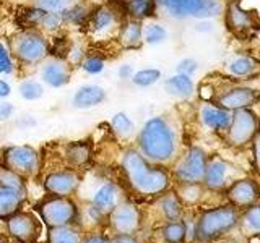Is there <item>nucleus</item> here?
Masks as SVG:
<instances>
[{
	"mask_svg": "<svg viewBox=\"0 0 260 243\" xmlns=\"http://www.w3.org/2000/svg\"><path fill=\"white\" fill-rule=\"evenodd\" d=\"M13 71V62L10 51L5 47V44L0 43V73H12Z\"/></svg>",
	"mask_w": 260,
	"mask_h": 243,
	"instance_id": "58836bf2",
	"label": "nucleus"
},
{
	"mask_svg": "<svg viewBox=\"0 0 260 243\" xmlns=\"http://www.w3.org/2000/svg\"><path fill=\"white\" fill-rule=\"evenodd\" d=\"M2 167L12 170L16 175L23 177L24 180L38 175L41 169V156L39 152L28 144L21 146H7L0 156Z\"/></svg>",
	"mask_w": 260,
	"mask_h": 243,
	"instance_id": "423d86ee",
	"label": "nucleus"
},
{
	"mask_svg": "<svg viewBox=\"0 0 260 243\" xmlns=\"http://www.w3.org/2000/svg\"><path fill=\"white\" fill-rule=\"evenodd\" d=\"M120 169L128 186L142 196H158L168 191L171 177L165 169L153 164L138 149H125L120 159Z\"/></svg>",
	"mask_w": 260,
	"mask_h": 243,
	"instance_id": "f257e3e1",
	"label": "nucleus"
},
{
	"mask_svg": "<svg viewBox=\"0 0 260 243\" xmlns=\"http://www.w3.org/2000/svg\"><path fill=\"white\" fill-rule=\"evenodd\" d=\"M111 128H112V132L116 133L117 136H120V138H128L135 130L132 120H130L124 112H119V113H116V115L112 117Z\"/></svg>",
	"mask_w": 260,
	"mask_h": 243,
	"instance_id": "2f4dec72",
	"label": "nucleus"
},
{
	"mask_svg": "<svg viewBox=\"0 0 260 243\" xmlns=\"http://www.w3.org/2000/svg\"><path fill=\"white\" fill-rule=\"evenodd\" d=\"M161 235L166 243H184L187 237V225L182 219H179V221H169L162 227Z\"/></svg>",
	"mask_w": 260,
	"mask_h": 243,
	"instance_id": "c85d7f7f",
	"label": "nucleus"
},
{
	"mask_svg": "<svg viewBox=\"0 0 260 243\" xmlns=\"http://www.w3.org/2000/svg\"><path fill=\"white\" fill-rule=\"evenodd\" d=\"M109 238L103 237V235H89L83 240V243H108Z\"/></svg>",
	"mask_w": 260,
	"mask_h": 243,
	"instance_id": "de8ad7c7",
	"label": "nucleus"
},
{
	"mask_svg": "<svg viewBox=\"0 0 260 243\" xmlns=\"http://www.w3.org/2000/svg\"><path fill=\"white\" fill-rule=\"evenodd\" d=\"M166 37H168V32L161 24L153 23L143 29V39L146 44H161Z\"/></svg>",
	"mask_w": 260,
	"mask_h": 243,
	"instance_id": "f704fd0d",
	"label": "nucleus"
},
{
	"mask_svg": "<svg viewBox=\"0 0 260 243\" xmlns=\"http://www.w3.org/2000/svg\"><path fill=\"white\" fill-rule=\"evenodd\" d=\"M41 76H43L44 83H47L51 88H63L69 85L72 76V68L67 63V60L54 59L47 62L43 70H41Z\"/></svg>",
	"mask_w": 260,
	"mask_h": 243,
	"instance_id": "6ab92c4d",
	"label": "nucleus"
},
{
	"mask_svg": "<svg viewBox=\"0 0 260 243\" xmlns=\"http://www.w3.org/2000/svg\"><path fill=\"white\" fill-rule=\"evenodd\" d=\"M156 0H125V12L130 18L143 21L156 12Z\"/></svg>",
	"mask_w": 260,
	"mask_h": 243,
	"instance_id": "a878e982",
	"label": "nucleus"
},
{
	"mask_svg": "<svg viewBox=\"0 0 260 243\" xmlns=\"http://www.w3.org/2000/svg\"><path fill=\"white\" fill-rule=\"evenodd\" d=\"M122 202V190L117 183H104L93 198V209L100 216H109L111 211Z\"/></svg>",
	"mask_w": 260,
	"mask_h": 243,
	"instance_id": "a211bd4d",
	"label": "nucleus"
},
{
	"mask_svg": "<svg viewBox=\"0 0 260 243\" xmlns=\"http://www.w3.org/2000/svg\"><path fill=\"white\" fill-rule=\"evenodd\" d=\"M117 18H116V12L109 7H100L96 10L91 12L89 15L88 24L91 26V29L96 34H106L109 32L114 26H116Z\"/></svg>",
	"mask_w": 260,
	"mask_h": 243,
	"instance_id": "b1692460",
	"label": "nucleus"
},
{
	"mask_svg": "<svg viewBox=\"0 0 260 243\" xmlns=\"http://www.w3.org/2000/svg\"><path fill=\"white\" fill-rule=\"evenodd\" d=\"M236 169L233 164H230L224 159L215 157L208 160L207 170H205V177H203V185L207 186L208 190H221L228 188L236 178H233V174L236 172Z\"/></svg>",
	"mask_w": 260,
	"mask_h": 243,
	"instance_id": "dca6fc26",
	"label": "nucleus"
},
{
	"mask_svg": "<svg viewBox=\"0 0 260 243\" xmlns=\"http://www.w3.org/2000/svg\"><path fill=\"white\" fill-rule=\"evenodd\" d=\"M109 225L116 233H137L142 225V214L134 205L122 201L114 208L109 216Z\"/></svg>",
	"mask_w": 260,
	"mask_h": 243,
	"instance_id": "ddd939ff",
	"label": "nucleus"
},
{
	"mask_svg": "<svg viewBox=\"0 0 260 243\" xmlns=\"http://www.w3.org/2000/svg\"><path fill=\"white\" fill-rule=\"evenodd\" d=\"M143 40L142 21L128 18L119 29V43L125 49H138Z\"/></svg>",
	"mask_w": 260,
	"mask_h": 243,
	"instance_id": "5701e85b",
	"label": "nucleus"
},
{
	"mask_svg": "<svg viewBox=\"0 0 260 243\" xmlns=\"http://www.w3.org/2000/svg\"><path fill=\"white\" fill-rule=\"evenodd\" d=\"M35 211L47 229L73 225L78 219V205L70 196L47 194L35 206Z\"/></svg>",
	"mask_w": 260,
	"mask_h": 243,
	"instance_id": "20e7f679",
	"label": "nucleus"
},
{
	"mask_svg": "<svg viewBox=\"0 0 260 243\" xmlns=\"http://www.w3.org/2000/svg\"><path fill=\"white\" fill-rule=\"evenodd\" d=\"M89 15H91V10H89V7L85 5V4H75L72 5L67 10L60 12V16H62V21L63 24L69 23V24H83V23H88L89 20Z\"/></svg>",
	"mask_w": 260,
	"mask_h": 243,
	"instance_id": "c756f323",
	"label": "nucleus"
},
{
	"mask_svg": "<svg viewBox=\"0 0 260 243\" xmlns=\"http://www.w3.org/2000/svg\"><path fill=\"white\" fill-rule=\"evenodd\" d=\"M104 67H106L104 59L96 57V55L85 57L83 62H81V68H83L88 75H100V73L104 70Z\"/></svg>",
	"mask_w": 260,
	"mask_h": 243,
	"instance_id": "4c0bfd02",
	"label": "nucleus"
},
{
	"mask_svg": "<svg viewBox=\"0 0 260 243\" xmlns=\"http://www.w3.org/2000/svg\"><path fill=\"white\" fill-rule=\"evenodd\" d=\"M18 89L20 96L26 101H38L44 96V86L35 79H24Z\"/></svg>",
	"mask_w": 260,
	"mask_h": 243,
	"instance_id": "473e14b6",
	"label": "nucleus"
},
{
	"mask_svg": "<svg viewBox=\"0 0 260 243\" xmlns=\"http://www.w3.org/2000/svg\"><path fill=\"white\" fill-rule=\"evenodd\" d=\"M134 75V68H132V65H122V67L119 68V76L122 79H125V78H132Z\"/></svg>",
	"mask_w": 260,
	"mask_h": 243,
	"instance_id": "49530a36",
	"label": "nucleus"
},
{
	"mask_svg": "<svg viewBox=\"0 0 260 243\" xmlns=\"http://www.w3.org/2000/svg\"><path fill=\"white\" fill-rule=\"evenodd\" d=\"M26 198L28 191H21L0 182V221H7L10 216L21 211Z\"/></svg>",
	"mask_w": 260,
	"mask_h": 243,
	"instance_id": "f3484780",
	"label": "nucleus"
},
{
	"mask_svg": "<svg viewBox=\"0 0 260 243\" xmlns=\"http://www.w3.org/2000/svg\"><path fill=\"white\" fill-rule=\"evenodd\" d=\"M207 164L208 157L205 151L199 146H192L174 170L176 180L179 183H202L203 177H205Z\"/></svg>",
	"mask_w": 260,
	"mask_h": 243,
	"instance_id": "9d476101",
	"label": "nucleus"
},
{
	"mask_svg": "<svg viewBox=\"0 0 260 243\" xmlns=\"http://www.w3.org/2000/svg\"><path fill=\"white\" fill-rule=\"evenodd\" d=\"M161 78V71L156 68H145L140 70L132 75V83L135 86H140V88H148L151 85H154L156 81H159Z\"/></svg>",
	"mask_w": 260,
	"mask_h": 243,
	"instance_id": "72a5a7b5",
	"label": "nucleus"
},
{
	"mask_svg": "<svg viewBox=\"0 0 260 243\" xmlns=\"http://www.w3.org/2000/svg\"><path fill=\"white\" fill-rule=\"evenodd\" d=\"M258 99V91L247 86H236L221 93L216 99L215 104L218 107L224 110H239V109H250Z\"/></svg>",
	"mask_w": 260,
	"mask_h": 243,
	"instance_id": "2eb2a0df",
	"label": "nucleus"
},
{
	"mask_svg": "<svg viewBox=\"0 0 260 243\" xmlns=\"http://www.w3.org/2000/svg\"><path fill=\"white\" fill-rule=\"evenodd\" d=\"M138 151L153 164H168L177 151V136L165 117L150 118L138 133Z\"/></svg>",
	"mask_w": 260,
	"mask_h": 243,
	"instance_id": "f03ea898",
	"label": "nucleus"
},
{
	"mask_svg": "<svg viewBox=\"0 0 260 243\" xmlns=\"http://www.w3.org/2000/svg\"><path fill=\"white\" fill-rule=\"evenodd\" d=\"M13 243H20V241H13Z\"/></svg>",
	"mask_w": 260,
	"mask_h": 243,
	"instance_id": "3c124183",
	"label": "nucleus"
},
{
	"mask_svg": "<svg viewBox=\"0 0 260 243\" xmlns=\"http://www.w3.org/2000/svg\"><path fill=\"white\" fill-rule=\"evenodd\" d=\"M47 243H83V238L73 225H63L47 229Z\"/></svg>",
	"mask_w": 260,
	"mask_h": 243,
	"instance_id": "bb28decb",
	"label": "nucleus"
},
{
	"mask_svg": "<svg viewBox=\"0 0 260 243\" xmlns=\"http://www.w3.org/2000/svg\"><path fill=\"white\" fill-rule=\"evenodd\" d=\"M239 211L233 205L218 206L205 211L195 224L193 237L197 241L210 243L224 237L239 225Z\"/></svg>",
	"mask_w": 260,
	"mask_h": 243,
	"instance_id": "7ed1b4c3",
	"label": "nucleus"
},
{
	"mask_svg": "<svg viewBox=\"0 0 260 243\" xmlns=\"http://www.w3.org/2000/svg\"><path fill=\"white\" fill-rule=\"evenodd\" d=\"M12 93V86L5 79H0V99H5Z\"/></svg>",
	"mask_w": 260,
	"mask_h": 243,
	"instance_id": "a18cd8bd",
	"label": "nucleus"
},
{
	"mask_svg": "<svg viewBox=\"0 0 260 243\" xmlns=\"http://www.w3.org/2000/svg\"><path fill=\"white\" fill-rule=\"evenodd\" d=\"M63 157L73 170L85 167L91 159V144L89 141H72L65 146Z\"/></svg>",
	"mask_w": 260,
	"mask_h": 243,
	"instance_id": "4be33fe9",
	"label": "nucleus"
},
{
	"mask_svg": "<svg viewBox=\"0 0 260 243\" xmlns=\"http://www.w3.org/2000/svg\"><path fill=\"white\" fill-rule=\"evenodd\" d=\"M23 65H38L49 54V44L41 29H21L8 49Z\"/></svg>",
	"mask_w": 260,
	"mask_h": 243,
	"instance_id": "39448f33",
	"label": "nucleus"
},
{
	"mask_svg": "<svg viewBox=\"0 0 260 243\" xmlns=\"http://www.w3.org/2000/svg\"><path fill=\"white\" fill-rule=\"evenodd\" d=\"M106 101V91L104 88L98 85H85L78 88L72 99V105L75 109H93L96 105H100Z\"/></svg>",
	"mask_w": 260,
	"mask_h": 243,
	"instance_id": "aec40b11",
	"label": "nucleus"
},
{
	"mask_svg": "<svg viewBox=\"0 0 260 243\" xmlns=\"http://www.w3.org/2000/svg\"><path fill=\"white\" fill-rule=\"evenodd\" d=\"M12 113H13V105L12 104H8V102L0 104V120L10 118Z\"/></svg>",
	"mask_w": 260,
	"mask_h": 243,
	"instance_id": "c03bdc74",
	"label": "nucleus"
},
{
	"mask_svg": "<svg viewBox=\"0 0 260 243\" xmlns=\"http://www.w3.org/2000/svg\"><path fill=\"white\" fill-rule=\"evenodd\" d=\"M228 199L233 206L236 208H249L254 206L260 199V186L254 180V178L249 177H239L226 188Z\"/></svg>",
	"mask_w": 260,
	"mask_h": 243,
	"instance_id": "f8f14e48",
	"label": "nucleus"
},
{
	"mask_svg": "<svg viewBox=\"0 0 260 243\" xmlns=\"http://www.w3.org/2000/svg\"><path fill=\"white\" fill-rule=\"evenodd\" d=\"M161 209L165 213L168 221H179L182 217V201L177 198V194L169 193L161 199Z\"/></svg>",
	"mask_w": 260,
	"mask_h": 243,
	"instance_id": "7c9ffc66",
	"label": "nucleus"
},
{
	"mask_svg": "<svg viewBox=\"0 0 260 243\" xmlns=\"http://www.w3.org/2000/svg\"><path fill=\"white\" fill-rule=\"evenodd\" d=\"M257 125H258V118L252 109L234 110L230 128L226 130L231 144L244 146L250 143L257 135Z\"/></svg>",
	"mask_w": 260,
	"mask_h": 243,
	"instance_id": "9b49d317",
	"label": "nucleus"
},
{
	"mask_svg": "<svg viewBox=\"0 0 260 243\" xmlns=\"http://www.w3.org/2000/svg\"><path fill=\"white\" fill-rule=\"evenodd\" d=\"M0 243H8V241H7V238H5V237H2V235H0Z\"/></svg>",
	"mask_w": 260,
	"mask_h": 243,
	"instance_id": "09e8293b",
	"label": "nucleus"
},
{
	"mask_svg": "<svg viewBox=\"0 0 260 243\" xmlns=\"http://www.w3.org/2000/svg\"><path fill=\"white\" fill-rule=\"evenodd\" d=\"M8 235L20 243H36L43 233L41 219L29 211H18L7 219Z\"/></svg>",
	"mask_w": 260,
	"mask_h": 243,
	"instance_id": "6e6552de",
	"label": "nucleus"
},
{
	"mask_svg": "<svg viewBox=\"0 0 260 243\" xmlns=\"http://www.w3.org/2000/svg\"><path fill=\"white\" fill-rule=\"evenodd\" d=\"M176 18H208L221 12L219 0H156Z\"/></svg>",
	"mask_w": 260,
	"mask_h": 243,
	"instance_id": "1a4fd4ad",
	"label": "nucleus"
},
{
	"mask_svg": "<svg viewBox=\"0 0 260 243\" xmlns=\"http://www.w3.org/2000/svg\"><path fill=\"white\" fill-rule=\"evenodd\" d=\"M108 243H140L135 233H116L109 238Z\"/></svg>",
	"mask_w": 260,
	"mask_h": 243,
	"instance_id": "79ce46f5",
	"label": "nucleus"
},
{
	"mask_svg": "<svg viewBox=\"0 0 260 243\" xmlns=\"http://www.w3.org/2000/svg\"><path fill=\"white\" fill-rule=\"evenodd\" d=\"M230 2H231V0H230Z\"/></svg>",
	"mask_w": 260,
	"mask_h": 243,
	"instance_id": "603ef678",
	"label": "nucleus"
},
{
	"mask_svg": "<svg viewBox=\"0 0 260 243\" xmlns=\"http://www.w3.org/2000/svg\"><path fill=\"white\" fill-rule=\"evenodd\" d=\"M239 225L249 235H260V205L246 208V213L239 216Z\"/></svg>",
	"mask_w": 260,
	"mask_h": 243,
	"instance_id": "cd10ccee",
	"label": "nucleus"
},
{
	"mask_svg": "<svg viewBox=\"0 0 260 243\" xmlns=\"http://www.w3.org/2000/svg\"><path fill=\"white\" fill-rule=\"evenodd\" d=\"M255 68V62L249 59V57H239L230 65V71L236 76H246L250 75Z\"/></svg>",
	"mask_w": 260,
	"mask_h": 243,
	"instance_id": "e433bc0d",
	"label": "nucleus"
},
{
	"mask_svg": "<svg viewBox=\"0 0 260 243\" xmlns=\"http://www.w3.org/2000/svg\"><path fill=\"white\" fill-rule=\"evenodd\" d=\"M165 88L171 96L181 97V99H187V97H190L193 94L192 78L189 75H182V73H177V75L166 79Z\"/></svg>",
	"mask_w": 260,
	"mask_h": 243,
	"instance_id": "393cba45",
	"label": "nucleus"
},
{
	"mask_svg": "<svg viewBox=\"0 0 260 243\" xmlns=\"http://www.w3.org/2000/svg\"><path fill=\"white\" fill-rule=\"evenodd\" d=\"M81 177L77 170H55L44 178V190L55 196H72L78 190Z\"/></svg>",
	"mask_w": 260,
	"mask_h": 243,
	"instance_id": "4468645a",
	"label": "nucleus"
},
{
	"mask_svg": "<svg viewBox=\"0 0 260 243\" xmlns=\"http://www.w3.org/2000/svg\"><path fill=\"white\" fill-rule=\"evenodd\" d=\"M80 0H36L35 7L43 8L46 12H57L60 13L63 10H67L72 5L78 4Z\"/></svg>",
	"mask_w": 260,
	"mask_h": 243,
	"instance_id": "c9c22d12",
	"label": "nucleus"
},
{
	"mask_svg": "<svg viewBox=\"0 0 260 243\" xmlns=\"http://www.w3.org/2000/svg\"><path fill=\"white\" fill-rule=\"evenodd\" d=\"M257 133L260 135V118H258V125H257Z\"/></svg>",
	"mask_w": 260,
	"mask_h": 243,
	"instance_id": "8fccbe9b",
	"label": "nucleus"
},
{
	"mask_svg": "<svg viewBox=\"0 0 260 243\" xmlns=\"http://www.w3.org/2000/svg\"><path fill=\"white\" fill-rule=\"evenodd\" d=\"M252 152H254V162L255 167L260 174V135H255V138L252 140Z\"/></svg>",
	"mask_w": 260,
	"mask_h": 243,
	"instance_id": "37998d69",
	"label": "nucleus"
},
{
	"mask_svg": "<svg viewBox=\"0 0 260 243\" xmlns=\"http://www.w3.org/2000/svg\"><path fill=\"white\" fill-rule=\"evenodd\" d=\"M224 24L233 36L239 39H250L260 29V18L255 10H246L239 0H231L224 12Z\"/></svg>",
	"mask_w": 260,
	"mask_h": 243,
	"instance_id": "0eeeda50",
	"label": "nucleus"
},
{
	"mask_svg": "<svg viewBox=\"0 0 260 243\" xmlns=\"http://www.w3.org/2000/svg\"><path fill=\"white\" fill-rule=\"evenodd\" d=\"M199 68V63L197 60H193V59H184L179 62L177 65V73H182V75H192V73H195Z\"/></svg>",
	"mask_w": 260,
	"mask_h": 243,
	"instance_id": "a19ab883",
	"label": "nucleus"
},
{
	"mask_svg": "<svg viewBox=\"0 0 260 243\" xmlns=\"http://www.w3.org/2000/svg\"><path fill=\"white\" fill-rule=\"evenodd\" d=\"M233 112L224 110L218 105H203L200 109V120L207 128L216 130V132H223V130L230 128Z\"/></svg>",
	"mask_w": 260,
	"mask_h": 243,
	"instance_id": "412c9836",
	"label": "nucleus"
},
{
	"mask_svg": "<svg viewBox=\"0 0 260 243\" xmlns=\"http://www.w3.org/2000/svg\"><path fill=\"white\" fill-rule=\"evenodd\" d=\"M85 57H86V49L83 46H80V44H73L70 47V52L67 55V59H69L70 63H81Z\"/></svg>",
	"mask_w": 260,
	"mask_h": 243,
	"instance_id": "ea45409f",
	"label": "nucleus"
}]
</instances>
